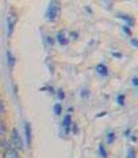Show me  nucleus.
<instances>
[{"label":"nucleus","mask_w":138,"mask_h":158,"mask_svg":"<svg viewBox=\"0 0 138 158\" xmlns=\"http://www.w3.org/2000/svg\"><path fill=\"white\" fill-rule=\"evenodd\" d=\"M117 102H118V104H121V106H125V95H118Z\"/></svg>","instance_id":"16"},{"label":"nucleus","mask_w":138,"mask_h":158,"mask_svg":"<svg viewBox=\"0 0 138 158\" xmlns=\"http://www.w3.org/2000/svg\"><path fill=\"white\" fill-rule=\"evenodd\" d=\"M6 123L3 122L2 119H0V135H4L6 134Z\"/></svg>","instance_id":"15"},{"label":"nucleus","mask_w":138,"mask_h":158,"mask_svg":"<svg viewBox=\"0 0 138 158\" xmlns=\"http://www.w3.org/2000/svg\"><path fill=\"white\" fill-rule=\"evenodd\" d=\"M0 146H2L4 150L11 149V147H12V146H11V142L7 141V139H2V141H0Z\"/></svg>","instance_id":"11"},{"label":"nucleus","mask_w":138,"mask_h":158,"mask_svg":"<svg viewBox=\"0 0 138 158\" xmlns=\"http://www.w3.org/2000/svg\"><path fill=\"white\" fill-rule=\"evenodd\" d=\"M81 95H83V98H87V95H89V92H88V91H87V89H83Z\"/></svg>","instance_id":"23"},{"label":"nucleus","mask_w":138,"mask_h":158,"mask_svg":"<svg viewBox=\"0 0 138 158\" xmlns=\"http://www.w3.org/2000/svg\"><path fill=\"white\" fill-rule=\"evenodd\" d=\"M7 61H8V66L10 68H12L14 65H15V60H14L12 53L11 52H7Z\"/></svg>","instance_id":"10"},{"label":"nucleus","mask_w":138,"mask_h":158,"mask_svg":"<svg viewBox=\"0 0 138 158\" xmlns=\"http://www.w3.org/2000/svg\"><path fill=\"white\" fill-rule=\"evenodd\" d=\"M112 56H114V57H117V58H122V54H121V53H118V52L112 53Z\"/></svg>","instance_id":"24"},{"label":"nucleus","mask_w":138,"mask_h":158,"mask_svg":"<svg viewBox=\"0 0 138 158\" xmlns=\"http://www.w3.org/2000/svg\"><path fill=\"white\" fill-rule=\"evenodd\" d=\"M46 39H48V44H49V45H52V44H53V39H52V38H50V37H48V38H46Z\"/></svg>","instance_id":"27"},{"label":"nucleus","mask_w":138,"mask_h":158,"mask_svg":"<svg viewBox=\"0 0 138 158\" xmlns=\"http://www.w3.org/2000/svg\"><path fill=\"white\" fill-rule=\"evenodd\" d=\"M6 111V107H4V103L2 102V100H0V114H3Z\"/></svg>","instance_id":"20"},{"label":"nucleus","mask_w":138,"mask_h":158,"mask_svg":"<svg viewBox=\"0 0 138 158\" xmlns=\"http://www.w3.org/2000/svg\"><path fill=\"white\" fill-rule=\"evenodd\" d=\"M114 139H115V134H114V131L107 132V136H106V141H107V143H112V142H114Z\"/></svg>","instance_id":"12"},{"label":"nucleus","mask_w":138,"mask_h":158,"mask_svg":"<svg viewBox=\"0 0 138 158\" xmlns=\"http://www.w3.org/2000/svg\"><path fill=\"white\" fill-rule=\"evenodd\" d=\"M24 139H26V145L30 147L32 135H31V124L28 122H24Z\"/></svg>","instance_id":"3"},{"label":"nucleus","mask_w":138,"mask_h":158,"mask_svg":"<svg viewBox=\"0 0 138 158\" xmlns=\"http://www.w3.org/2000/svg\"><path fill=\"white\" fill-rule=\"evenodd\" d=\"M10 142H11V146H12V149H15V150H23L24 142H23V139H22V136L19 135V132H18L16 128H12V130H11V139H10Z\"/></svg>","instance_id":"2"},{"label":"nucleus","mask_w":138,"mask_h":158,"mask_svg":"<svg viewBox=\"0 0 138 158\" xmlns=\"http://www.w3.org/2000/svg\"><path fill=\"white\" fill-rule=\"evenodd\" d=\"M57 98H58L60 100H63L64 98H65V93H64V89H58V91H57Z\"/></svg>","instance_id":"17"},{"label":"nucleus","mask_w":138,"mask_h":158,"mask_svg":"<svg viewBox=\"0 0 138 158\" xmlns=\"http://www.w3.org/2000/svg\"><path fill=\"white\" fill-rule=\"evenodd\" d=\"M122 30H123V33H125L126 35H132V28H130L129 26H123Z\"/></svg>","instance_id":"18"},{"label":"nucleus","mask_w":138,"mask_h":158,"mask_svg":"<svg viewBox=\"0 0 138 158\" xmlns=\"http://www.w3.org/2000/svg\"><path fill=\"white\" fill-rule=\"evenodd\" d=\"M126 158H136V150L134 149H130L129 153H127V157Z\"/></svg>","instance_id":"19"},{"label":"nucleus","mask_w":138,"mask_h":158,"mask_svg":"<svg viewBox=\"0 0 138 158\" xmlns=\"http://www.w3.org/2000/svg\"><path fill=\"white\" fill-rule=\"evenodd\" d=\"M133 84L136 85V87H138V77H134L133 78Z\"/></svg>","instance_id":"26"},{"label":"nucleus","mask_w":138,"mask_h":158,"mask_svg":"<svg viewBox=\"0 0 138 158\" xmlns=\"http://www.w3.org/2000/svg\"><path fill=\"white\" fill-rule=\"evenodd\" d=\"M60 11H61L60 10V3L58 2H50L48 10H46V14H45L48 22H54V20L60 16Z\"/></svg>","instance_id":"1"},{"label":"nucleus","mask_w":138,"mask_h":158,"mask_svg":"<svg viewBox=\"0 0 138 158\" xmlns=\"http://www.w3.org/2000/svg\"><path fill=\"white\" fill-rule=\"evenodd\" d=\"M117 16H118L121 20H125V22L127 23V26H133V24H134V19H133V16L126 15V14H118Z\"/></svg>","instance_id":"8"},{"label":"nucleus","mask_w":138,"mask_h":158,"mask_svg":"<svg viewBox=\"0 0 138 158\" xmlns=\"http://www.w3.org/2000/svg\"><path fill=\"white\" fill-rule=\"evenodd\" d=\"M3 158H20L19 157V153H18V150L15 149H7L4 150V153H3Z\"/></svg>","instance_id":"6"},{"label":"nucleus","mask_w":138,"mask_h":158,"mask_svg":"<svg viewBox=\"0 0 138 158\" xmlns=\"http://www.w3.org/2000/svg\"><path fill=\"white\" fill-rule=\"evenodd\" d=\"M130 42H132V45H133V46H136V48H138V39L132 38V41H130Z\"/></svg>","instance_id":"22"},{"label":"nucleus","mask_w":138,"mask_h":158,"mask_svg":"<svg viewBox=\"0 0 138 158\" xmlns=\"http://www.w3.org/2000/svg\"><path fill=\"white\" fill-rule=\"evenodd\" d=\"M56 39H57V42H58L60 45H63V46H65L68 44V38L65 37V33L64 31H58L57 33V35H56Z\"/></svg>","instance_id":"7"},{"label":"nucleus","mask_w":138,"mask_h":158,"mask_svg":"<svg viewBox=\"0 0 138 158\" xmlns=\"http://www.w3.org/2000/svg\"><path fill=\"white\" fill-rule=\"evenodd\" d=\"M72 131H73V134H77V132H79L77 124H72Z\"/></svg>","instance_id":"21"},{"label":"nucleus","mask_w":138,"mask_h":158,"mask_svg":"<svg viewBox=\"0 0 138 158\" xmlns=\"http://www.w3.org/2000/svg\"><path fill=\"white\" fill-rule=\"evenodd\" d=\"M71 37H72V38H73V39H77V37H79V34H76V33H75V31H72V33H71Z\"/></svg>","instance_id":"25"},{"label":"nucleus","mask_w":138,"mask_h":158,"mask_svg":"<svg viewBox=\"0 0 138 158\" xmlns=\"http://www.w3.org/2000/svg\"><path fill=\"white\" fill-rule=\"evenodd\" d=\"M99 154H100V157L101 158H107V152H106V149H104V146L103 145H99Z\"/></svg>","instance_id":"14"},{"label":"nucleus","mask_w":138,"mask_h":158,"mask_svg":"<svg viewBox=\"0 0 138 158\" xmlns=\"http://www.w3.org/2000/svg\"><path fill=\"white\" fill-rule=\"evenodd\" d=\"M63 128H64L65 134H69V132H71V128H72V116H71V115H67V116L64 118Z\"/></svg>","instance_id":"4"},{"label":"nucleus","mask_w":138,"mask_h":158,"mask_svg":"<svg viewBox=\"0 0 138 158\" xmlns=\"http://www.w3.org/2000/svg\"><path fill=\"white\" fill-rule=\"evenodd\" d=\"M96 72L100 74V76H103V77L108 74V69H107V66L104 65V64H99V65L96 66Z\"/></svg>","instance_id":"9"},{"label":"nucleus","mask_w":138,"mask_h":158,"mask_svg":"<svg viewBox=\"0 0 138 158\" xmlns=\"http://www.w3.org/2000/svg\"><path fill=\"white\" fill-rule=\"evenodd\" d=\"M15 23H16V15L15 14H10L8 19H7V24H8V37H11V34H12V30H14Z\"/></svg>","instance_id":"5"},{"label":"nucleus","mask_w":138,"mask_h":158,"mask_svg":"<svg viewBox=\"0 0 138 158\" xmlns=\"http://www.w3.org/2000/svg\"><path fill=\"white\" fill-rule=\"evenodd\" d=\"M53 111H54V114H56V115H61V112H63V107H61V104L60 103L54 104Z\"/></svg>","instance_id":"13"}]
</instances>
